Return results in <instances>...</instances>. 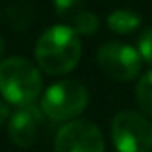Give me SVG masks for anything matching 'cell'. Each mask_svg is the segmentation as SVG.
<instances>
[{"label": "cell", "mask_w": 152, "mask_h": 152, "mask_svg": "<svg viewBox=\"0 0 152 152\" xmlns=\"http://www.w3.org/2000/svg\"><path fill=\"white\" fill-rule=\"evenodd\" d=\"M81 39L70 25H54L47 29L34 48L39 68L48 75H64L72 72L81 59Z\"/></svg>", "instance_id": "obj_1"}, {"label": "cell", "mask_w": 152, "mask_h": 152, "mask_svg": "<svg viewBox=\"0 0 152 152\" xmlns=\"http://www.w3.org/2000/svg\"><path fill=\"white\" fill-rule=\"evenodd\" d=\"M0 93L6 102L18 107L31 106L41 93V75L23 57H9L0 63Z\"/></svg>", "instance_id": "obj_2"}, {"label": "cell", "mask_w": 152, "mask_h": 152, "mask_svg": "<svg viewBox=\"0 0 152 152\" xmlns=\"http://www.w3.org/2000/svg\"><path fill=\"white\" fill-rule=\"evenodd\" d=\"M88 90L77 81H59L41 97V111L54 122H72L88 106Z\"/></svg>", "instance_id": "obj_3"}, {"label": "cell", "mask_w": 152, "mask_h": 152, "mask_svg": "<svg viewBox=\"0 0 152 152\" xmlns=\"http://www.w3.org/2000/svg\"><path fill=\"white\" fill-rule=\"evenodd\" d=\"M111 140L118 152H152V124L132 109H124L111 122Z\"/></svg>", "instance_id": "obj_4"}, {"label": "cell", "mask_w": 152, "mask_h": 152, "mask_svg": "<svg viewBox=\"0 0 152 152\" xmlns=\"http://www.w3.org/2000/svg\"><path fill=\"white\" fill-rule=\"evenodd\" d=\"M54 152H106V143L97 124L72 120L57 131Z\"/></svg>", "instance_id": "obj_5"}, {"label": "cell", "mask_w": 152, "mask_h": 152, "mask_svg": "<svg viewBox=\"0 0 152 152\" xmlns=\"http://www.w3.org/2000/svg\"><path fill=\"white\" fill-rule=\"evenodd\" d=\"M100 70L118 83H129L138 77L141 70V57L138 50L124 43H106L97 52Z\"/></svg>", "instance_id": "obj_6"}, {"label": "cell", "mask_w": 152, "mask_h": 152, "mask_svg": "<svg viewBox=\"0 0 152 152\" xmlns=\"http://www.w3.org/2000/svg\"><path fill=\"white\" fill-rule=\"evenodd\" d=\"M41 118H43V111H41V107H38L34 104L18 107L7 122L9 140L20 148H27V147L34 145L39 136Z\"/></svg>", "instance_id": "obj_7"}, {"label": "cell", "mask_w": 152, "mask_h": 152, "mask_svg": "<svg viewBox=\"0 0 152 152\" xmlns=\"http://www.w3.org/2000/svg\"><path fill=\"white\" fill-rule=\"evenodd\" d=\"M106 23H107V29H111L116 34H129L140 27L141 16L129 9H116L107 15Z\"/></svg>", "instance_id": "obj_8"}, {"label": "cell", "mask_w": 152, "mask_h": 152, "mask_svg": "<svg viewBox=\"0 0 152 152\" xmlns=\"http://www.w3.org/2000/svg\"><path fill=\"white\" fill-rule=\"evenodd\" d=\"M136 100L145 116L152 118V70L141 75L136 86Z\"/></svg>", "instance_id": "obj_9"}, {"label": "cell", "mask_w": 152, "mask_h": 152, "mask_svg": "<svg viewBox=\"0 0 152 152\" xmlns=\"http://www.w3.org/2000/svg\"><path fill=\"white\" fill-rule=\"evenodd\" d=\"M70 27L73 29V32L75 34H83V36H91L97 29H99V18L93 15V13H90V11H83V13H79L75 18H72L70 20Z\"/></svg>", "instance_id": "obj_10"}, {"label": "cell", "mask_w": 152, "mask_h": 152, "mask_svg": "<svg viewBox=\"0 0 152 152\" xmlns=\"http://www.w3.org/2000/svg\"><path fill=\"white\" fill-rule=\"evenodd\" d=\"M54 7L61 18L70 22L84 11V0H54Z\"/></svg>", "instance_id": "obj_11"}, {"label": "cell", "mask_w": 152, "mask_h": 152, "mask_svg": "<svg viewBox=\"0 0 152 152\" xmlns=\"http://www.w3.org/2000/svg\"><path fill=\"white\" fill-rule=\"evenodd\" d=\"M138 54L141 61H147L148 64H152V27L141 32L138 39Z\"/></svg>", "instance_id": "obj_12"}, {"label": "cell", "mask_w": 152, "mask_h": 152, "mask_svg": "<svg viewBox=\"0 0 152 152\" xmlns=\"http://www.w3.org/2000/svg\"><path fill=\"white\" fill-rule=\"evenodd\" d=\"M11 109H9V106L4 102V100H0V127H2L4 124H7L9 122V118H11Z\"/></svg>", "instance_id": "obj_13"}, {"label": "cell", "mask_w": 152, "mask_h": 152, "mask_svg": "<svg viewBox=\"0 0 152 152\" xmlns=\"http://www.w3.org/2000/svg\"><path fill=\"white\" fill-rule=\"evenodd\" d=\"M4 50H6V43H4V39L0 38V57L4 56Z\"/></svg>", "instance_id": "obj_14"}]
</instances>
